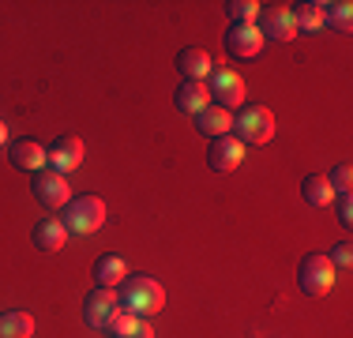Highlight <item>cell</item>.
<instances>
[{
  "label": "cell",
  "instance_id": "277c9868",
  "mask_svg": "<svg viewBox=\"0 0 353 338\" xmlns=\"http://www.w3.org/2000/svg\"><path fill=\"white\" fill-rule=\"evenodd\" d=\"M64 230L75 233V237H90V233H98L102 230V222H105V203L102 196H75L68 207H64Z\"/></svg>",
  "mask_w": 353,
  "mask_h": 338
},
{
  "label": "cell",
  "instance_id": "d6986e66",
  "mask_svg": "<svg viewBox=\"0 0 353 338\" xmlns=\"http://www.w3.org/2000/svg\"><path fill=\"white\" fill-rule=\"evenodd\" d=\"M94 278H98V286H105V290H117V286L128 278V264H124L121 256H113V252H109V256H102L94 264Z\"/></svg>",
  "mask_w": 353,
  "mask_h": 338
},
{
  "label": "cell",
  "instance_id": "4316f807",
  "mask_svg": "<svg viewBox=\"0 0 353 338\" xmlns=\"http://www.w3.org/2000/svg\"><path fill=\"white\" fill-rule=\"evenodd\" d=\"M128 338H158V335H154V327H150V319H139V324L132 327Z\"/></svg>",
  "mask_w": 353,
  "mask_h": 338
},
{
  "label": "cell",
  "instance_id": "8992f818",
  "mask_svg": "<svg viewBox=\"0 0 353 338\" xmlns=\"http://www.w3.org/2000/svg\"><path fill=\"white\" fill-rule=\"evenodd\" d=\"M34 196L41 207L49 210H64L72 203V188H68V177L53 173V169H41V173L34 177Z\"/></svg>",
  "mask_w": 353,
  "mask_h": 338
},
{
  "label": "cell",
  "instance_id": "cb8c5ba5",
  "mask_svg": "<svg viewBox=\"0 0 353 338\" xmlns=\"http://www.w3.org/2000/svg\"><path fill=\"white\" fill-rule=\"evenodd\" d=\"M327 184L334 188V196H342V192H350V184H353V166H350V162L334 166L331 173H327Z\"/></svg>",
  "mask_w": 353,
  "mask_h": 338
},
{
  "label": "cell",
  "instance_id": "52a82bcc",
  "mask_svg": "<svg viewBox=\"0 0 353 338\" xmlns=\"http://www.w3.org/2000/svg\"><path fill=\"white\" fill-rule=\"evenodd\" d=\"M256 19H259L256 27H259V34H263V41H267V38H274V41H293V38H297V27H293V12H290V8H282V4L259 8Z\"/></svg>",
  "mask_w": 353,
  "mask_h": 338
},
{
  "label": "cell",
  "instance_id": "ffe728a7",
  "mask_svg": "<svg viewBox=\"0 0 353 338\" xmlns=\"http://www.w3.org/2000/svg\"><path fill=\"white\" fill-rule=\"evenodd\" d=\"M293 27L305 30V34H316L323 30V0H305V4H293Z\"/></svg>",
  "mask_w": 353,
  "mask_h": 338
},
{
  "label": "cell",
  "instance_id": "5b68a950",
  "mask_svg": "<svg viewBox=\"0 0 353 338\" xmlns=\"http://www.w3.org/2000/svg\"><path fill=\"white\" fill-rule=\"evenodd\" d=\"M207 90H211L214 106L230 109V113L245 106V95H248V90H245V79H241L237 72H230V68H222V64L211 72V87H207Z\"/></svg>",
  "mask_w": 353,
  "mask_h": 338
},
{
  "label": "cell",
  "instance_id": "d4e9b609",
  "mask_svg": "<svg viewBox=\"0 0 353 338\" xmlns=\"http://www.w3.org/2000/svg\"><path fill=\"white\" fill-rule=\"evenodd\" d=\"M327 259L334 264V270H350V267H353V244H350V241H339Z\"/></svg>",
  "mask_w": 353,
  "mask_h": 338
},
{
  "label": "cell",
  "instance_id": "9a60e30c",
  "mask_svg": "<svg viewBox=\"0 0 353 338\" xmlns=\"http://www.w3.org/2000/svg\"><path fill=\"white\" fill-rule=\"evenodd\" d=\"M173 106L181 109V113H192V117H196L199 109L211 106V90H207V83H192V79H184L181 87H176V95H173Z\"/></svg>",
  "mask_w": 353,
  "mask_h": 338
},
{
  "label": "cell",
  "instance_id": "7402d4cb",
  "mask_svg": "<svg viewBox=\"0 0 353 338\" xmlns=\"http://www.w3.org/2000/svg\"><path fill=\"white\" fill-rule=\"evenodd\" d=\"M136 324H139V316H132L128 308H117V312H113V319H109V324L102 327V331H109L113 338H128Z\"/></svg>",
  "mask_w": 353,
  "mask_h": 338
},
{
  "label": "cell",
  "instance_id": "7a4b0ae2",
  "mask_svg": "<svg viewBox=\"0 0 353 338\" xmlns=\"http://www.w3.org/2000/svg\"><path fill=\"white\" fill-rule=\"evenodd\" d=\"M334 282H339V270H334V264L323 256V252H308V256L301 259L297 286H301L305 297H323V293L334 290Z\"/></svg>",
  "mask_w": 353,
  "mask_h": 338
},
{
  "label": "cell",
  "instance_id": "9c48e42d",
  "mask_svg": "<svg viewBox=\"0 0 353 338\" xmlns=\"http://www.w3.org/2000/svg\"><path fill=\"white\" fill-rule=\"evenodd\" d=\"M263 49V34H259L256 23H230L225 30V53L237 57V61H248Z\"/></svg>",
  "mask_w": 353,
  "mask_h": 338
},
{
  "label": "cell",
  "instance_id": "30bf717a",
  "mask_svg": "<svg viewBox=\"0 0 353 338\" xmlns=\"http://www.w3.org/2000/svg\"><path fill=\"white\" fill-rule=\"evenodd\" d=\"M245 162V143L237 139V135H222V139H211V147H207V166L218 169V173H233V169H241Z\"/></svg>",
  "mask_w": 353,
  "mask_h": 338
},
{
  "label": "cell",
  "instance_id": "7c38bea8",
  "mask_svg": "<svg viewBox=\"0 0 353 338\" xmlns=\"http://www.w3.org/2000/svg\"><path fill=\"white\" fill-rule=\"evenodd\" d=\"M214 68H218V61L207 53V49H199V46H184L181 53H176V72H181L184 79H192V83L211 79Z\"/></svg>",
  "mask_w": 353,
  "mask_h": 338
},
{
  "label": "cell",
  "instance_id": "4fadbf2b",
  "mask_svg": "<svg viewBox=\"0 0 353 338\" xmlns=\"http://www.w3.org/2000/svg\"><path fill=\"white\" fill-rule=\"evenodd\" d=\"M8 158H12V166L23 169V173H41V169H46V147H41L38 139H15L12 147H8Z\"/></svg>",
  "mask_w": 353,
  "mask_h": 338
},
{
  "label": "cell",
  "instance_id": "ac0fdd59",
  "mask_svg": "<svg viewBox=\"0 0 353 338\" xmlns=\"http://www.w3.org/2000/svg\"><path fill=\"white\" fill-rule=\"evenodd\" d=\"M0 338H34V316L30 312H0Z\"/></svg>",
  "mask_w": 353,
  "mask_h": 338
},
{
  "label": "cell",
  "instance_id": "6da1fadb",
  "mask_svg": "<svg viewBox=\"0 0 353 338\" xmlns=\"http://www.w3.org/2000/svg\"><path fill=\"white\" fill-rule=\"evenodd\" d=\"M121 308H128L132 316L147 319V316L165 308V290L150 275H128L121 282Z\"/></svg>",
  "mask_w": 353,
  "mask_h": 338
},
{
  "label": "cell",
  "instance_id": "ba28073f",
  "mask_svg": "<svg viewBox=\"0 0 353 338\" xmlns=\"http://www.w3.org/2000/svg\"><path fill=\"white\" fill-rule=\"evenodd\" d=\"M46 166L61 177H68L72 169H79L83 166V139L79 135H61V139L46 150Z\"/></svg>",
  "mask_w": 353,
  "mask_h": 338
},
{
  "label": "cell",
  "instance_id": "44dd1931",
  "mask_svg": "<svg viewBox=\"0 0 353 338\" xmlns=\"http://www.w3.org/2000/svg\"><path fill=\"white\" fill-rule=\"evenodd\" d=\"M323 27L350 34L353 30V4L350 0H334V4H323Z\"/></svg>",
  "mask_w": 353,
  "mask_h": 338
},
{
  "label": "cell",
  "instance_id": "603a6c76",
  "mask_svg": "<svg viewBox=\"0 0 353 338\" xmlns=\"http://www.w3.org/2000/svg\"><path fill=\"white\" fill-rule=\"evenodd\" d=\"M259 8H263V4H256V0H230V4H225V12H230L233 23H256Z\"/></svg>",
  "mask_w": 353,
  "mask_h": 338
},
{
  "label": "cell",
  "instance_id": "5bb4252c",
  "mask_svg": "<svg viewBox=\"0 0 353 338\" xmlns=\"http://www.w3.org/2000/svg\"><path fill=\"white\" fill-rule=\"evenodd\" d=\"M196 128L207 135V139H222V135L233 132V113L222 106H207L196 113Z\"/></svg>",
  "mask_w": 353,
  "mask_h": 338
},
{
  "label": "cell",
  "instance_id": "e0dca14e",
  "mask_svg": "<svg viewBox=\"0 0 353 338\" xmlns=\"http://www.w3.org/2000/svg\"><path fill=\"white\" fill-rule=\"evenodd\" d=\"M301 199H305L312 210H323V207L334 203V188L327 184L323 173H308L305 181H301Z\"/></svg>",
  "mask_w": 353,
  "mask_h": 338
},
{
  "label": "cell",
  "instance_id": "3957f363",
  "mask_svg": "<svg viewBox=\"0 0 353 338\" xmlns=\"http://www.w3.org/2000/svg\"><path fill=\"white\" fill-rule=\"evenodd\" d=\"M233 132H237L241 143H252V147H259V143H271V139H274V113H271L267 106L245 101V106H241V113L233 117Z\"/></svg>",
  "mask_w": 353,
  "mask_h": 338
},
{
  "label": "cell",
  "instance_id": "8fae6325",
  "mask_svg": "<svg viewBox=\"0 0 353 338\" xmlns=\"http://www.w3.org/2000/svg\"><path fill=\"white\" fill-rule=\"evenodd\" d=\"M117 308H121V293L98 286V290H90L87 301H83V319H87L90 327H105L109 319H113Z\"/></svg>",
  "mask_w": 353,
  "mask_h": 338
},
{
  "label": "cell",
  "instance_id": "2e32d148",
  "mask_svg": "<svg viewBox=\"0 0 353 338\" xmlns=\"http://www.w3.org/2000/svg\"><path fill=\"white\" fill-rule=\"evenodd\" d=\"M68 230H64L61 218H41V222L34 226V248L41 252H61L64 244H68Z\"/></svg>",
  "mask_w": 353,
  "mask_h": 338
},
{
  "label": "cell",
  "instance_id": "83f0119b",
  "mask_svg": "<svg viewBox=\"0 0 353 338\" xmlns=\"http://www.w3.org/2000/svg\"><path fill=\"white\" fill-rule=\"evenodd\" d=\"M4 143H8V124L0 121V147H4Z\"/></svg>",
  "mask_w": 353,
  "mask_h": 338
},
{
  "label": "cell",
  "instance_id": "484cf974",
  "mask_svg": "<svg viewBox=\"0 0 353 338\" xmlns=\"http://www.w3.org/2000/svg\"><path fill=\"white\" fill-rule=\"evenodd\" d=\"M334 199H339V222L350 230V226H353V196H350V192H342V196H334Z\"/></svg>",
  "mask_w": 353,
  "mask_h": 338
}]
</instances>
